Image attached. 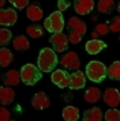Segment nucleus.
<instances>
[{
  "label": "nucleus",
  "instance_id": "obj_13",
  "mask_svg": "<svg viewBox=\"0 0 120 121\" xmlns=\"http://www.w3.org/2000/svg\"><path fill=\"white\" fill-rule=\"evenodd\" d=\"M86 84V76L85 73L81 72L79 69H76L70 78V88L71 90H79V88L85 87Z\"/></svg>",
  "mask_w": 120,
  "mask_h": 121
},
{
  "label": "nucleus",
  "instance_id": "obj_35",
  "mask_svg": "<svg viewBox=\"0 0 120 121\" xmlns=\"http://www.w3.org/2000/svg\"><path fill=\"white\" fill-rule=\"evenodd\" d=\"M119 39H120V35H119Z\"/></svg>",
  "mask_w": 120,
  "mask_h": 121
},
{
  "label": "nucleus",
  "instance_id": "obj_6",
  "mask_svg": "<svg viewBox=\"0 0 120 121\" xmlns=\"http://www.w3.org/2000/svg\"><path fill=\"white\" fill-rule=\"evenodd\" d=\"M70 78H71V75H68L64 69H56V71L52 72L51 80L56 86H59L60 88H67V87H70Z\"/></svg>",
  "mask_w": 120,
  "mask_h": 121
},
{
  "label": "nucleus",
  "instance_id": "obj_27",
  "mask_svg": "<svg viewBox=\"0 0 120 121\" xmlns=\"http://www.w3.org/2000/svg\"><path fill=\"white\" fill-rule=\"evenodd\" d=\"M105 120L106 121H119L120 120V110H117L116 108L106 110V113L104 114Z\"/></svg>",
  "mask_w": 120,
  "mask_h": 121
},
{
  "label": "nucleus",
  "instance_id": "obj_15",
  "mask_svg": "<svg viewBox=\"0 0 120 121\" xmlns=\"http://www.w3.org/2000/svg\"><path fill=\"white\" fill-rule=\"evenodd\" d=\"M105 42L104 41H100L97 38H93L90 41H87L86 42V50L90 53V55H97L100 53L102 49H105Z\"/></svg>",
  "mask_w": 120,
  "mask_h": 121
},
{
  "label": "nucleus",
  "instance_id": "obj_31",
  "mask_svg": "<svg viewBox=\"0 0 120 121\" xmlns=\"http://www.w3.org/2000/svg\"><path fill=\"white\" fill-rule=\"evenodd\" d=\"M11 118V113H10V110L8 109H5L4 108V105L0 108V120L1 121H8Z\"/></svg>",
  "mask_w": 120,
  "mask_h": 121
},
{
  "label": "nucleus",
  "instance_id": "obj_26",
  "mask_svg": "<svg viewBox=\"0 0 120 121\" xmlns=\"http://www.w3.org/2000/svg\"><path fill=\"white\" fill-rule=\"evenodd\" d=\"M109 31L108 29V25H104V23H98L97 26H96V29L93 30L92 33V37L93 38H98V37H104V35H106Z\"/></svg>",
  "mask_w": 120,
  "mask_h": 121
},
{
  "label": "nucleus",
  "instance_id": "obj_23",
  "mask_svg": "<svg viewBox=\"0 0 120 121\" xmlns=\"http://www.w3.org/2000/svg\"><path fill=\"white\" fill-rule=\"evenodd\" d=\"M106 75L113 80H120V61H115L112 65L106 68Z\"/></svg>",
  "mask_w": 120,
  "mask_h": 121
},
{
  "label": "nucleus",
  "instance_id": "obj_2",
  "mask_svg": "<svg viewBox=\"0 0 120 121\" xmlns=\"http://www.w3.org/2000/svg\"><path fill=\"white\" fill-rule=\"evenodd\" d=\"M67 27L70 29L68 41L71 44H78L86 33V25L78 17H71L67 22Z\"/></svg>",
  "mask_w": 120,
  "mask_h": 121
},
{
  "label": "nucleus",
  "instance_id": "obj_5",
  "mask_svg": "<svg viewBox=\"0 0 120 121\" xmlns=\"http://www.w3.org/2000/svg\"><path fill=\"white\" fill-rule=\"evenodd\" d=\"M86 75L92 82L100 83L106 76V67L100 61H90L86 67Z\"/></svg>",
  "mask_w": 120,
  "mask_h": 121
},
{
  "label": "nucleus",
  "instance_id": "obj_11",
  "mask_svg": "<svg viewBox=\"0 0 120 121\" xmlns=\"http://www.w3.org/2000/svg\"><path fill=\"white\" fill-rule=\"evenodd\" d=\"M18 19V14L12 8H5L0 11V23L3 26H12Z\"/></svg>",
  "mask_w": 120,
  "mask_h": 121
},
{
  "label": "nucleus",
  "instance_id": "obj_14",
  "mask_svg": "<svg viewBox=\"0 0 120 121\" xmlns=\"http://www.w3.org/2000/svg\"><path fill=\"white\" fill-rule=\"evenodd\" d=\"M26 15L27 18L33 21V22H38L40 19H42V10L38 3H33L30 6H27V10H26Z\"/></svg>",
  "mask_w": 120,
  "mask_h": 121
},
{
  "label": "nucleus",
  "instance_id": "obj_3",
  "mask_svg": "<svg viewBox=\"0 0 120 121\" xmlns=\"http://www.w3.org/2000/svg\"><path fill=\"white\" fill-rule=\"evenodd\" d=\"M44 27L45 30H48L49 33L56 34V33H61L63 29H64V18H63V14L61 11H55L49 15L45 22H44Z\"/></svg>",
  "mask_w": 120,
  "mask_h": 121
},
{
  "label": "nucleus",
  "instance_id": "obj_18",
  "mask_svg": "<svg viewBox=\"0 0 120 121\" xmlns=\"http://www.w3.org/2000/svg\"><path fill=\"white\" fill-rule=\"evenodd\" d=\"M102 117H104V114H102V112H101L100 108H92V109H89L85 112L83 120L85 121H100Z\"/></svg>",
  "mask_w": 120,
  "mask_h": 121
},
{
  "label": "nucleus",
  "instance_id": "obj_12",
  "mask_svg": "<svg viewBox=\"0 0 120 121\" xmlns=\"http://www.w3.org/2000/svg\"><path fill=\"white\" fill-rule=\"evenodd\" d=\"M74 8L78 15H86L93 11L94 1L93 0H74Z\"/></svg>",
  "mask_w": 120,
  "mask_h": 121
},
{
  "label": "nucleus",
  "instance_id": "obj_28",
  "mask_svg": "<svg viewBox=\"0 0 120 121\" xmlns=\"http://www.w3.org/2000/svg\"><path fill=\"white\" fill-rule=\"evenodd\" d=\"M12 38V34L8 29H1L0 30V45H7Z\"/></svg>",
  "mask_w": 120,
  "mask_h": 121
},
{
  "label": "nucleus",
  "instance_id": "obj_8",
  "mask_svg": "<svg viewBox=\"0 0 120 121\" xmlns=\"http://www.w3.org/2000/svg\"><path fill=\"white\" fill-rule=\"evenodd\" d=\"M60 64H61V67H64L67 69L76 71L81 67V61H79L78 55H76L75 52H68L65 56H63V59L60 60Z\"/></svg>",
  "mask_w": 120,
  "mask_h": 121
},
{
  "label": "nucleus",
  "instance_id": "obj_21",
  "mask_svg": "<svg viewBox=\"0 0 120 121\" xmlns=\"http://www.w3.org/2000/svg\"><path fill=\"white\" fill-rule=\"evenodd\" d=\"M12 45H14V49H16V50H27L29 46H30L29 39L25 35H18L16 38H14Z\"/></svg>",
  "mask_w": 120,
  "mask_h": 121
},
{
  "label": "nucleus",
  "instance_id": "obj_7",
  "mask_svg": "<svg viewBox=\"0 0 120 121\" xmlns=\"http://www.w3.org/2000/svg\"><path fill=\"white\" fill-rule=\"evenodd\" d=\"M49 42L53 45V49L56 52H64L68 46V37L63 33H56V34H52V37L49 38Z\"/></svg>",
  "mask_w": 120,
  "mask_h": 121
},
{
  "label": "nucleus",
  "instance_id": "obj_24",
  "mask_svg": "<svg viewBox=\"0 0 120 121\" xmlns=\"http://www.w3.org/2000/svg\"><path fill=\"white\" fill-rule=\"evenodd\" d=\"M115 8V0H100L97 4V10L101 14H108Z\"/></svg>",
  "mask_w": 120,
  "mask_h": 121
},
{
  "label": "nucleus",
  "instance_id": "obj_33",
  "mask_svg": "<svg viewBox=\"0 0 120 121\" xmlns=\"http://www.w3.org/2000/svg\"><path fill=\"white\" fill-rule=\"evenodd\" d=\"M4 3H5V0H0V7L4 6Z\"/></svg>",
  "mask_w": 120,
  "mask_h": 121
},
{
  "label": "nucleus",
  "instance_id": "obj_32",
  "mask_svg": "<svg viewBox=\"0 0 120 121\" xmlns=\"http://www.w3.org/2000/svg\"><path fill=\"white\" fill-rule=\"evenodd\" d=\"M70 7V1L68 0H59L57 1V10L59 11H65Z\"/></svg>",
  "mask_w": 120,
  "mask_h": 121
},
{
  "label": "nucleus",
  "instance_id": "obj_30",
  "mask_svg": "<svg viewBox=\"0 0 120 121\" xmlns=\"http://www.w3.org/2000/svg\"><path fill=\"white\" fill-rule=\"evenodd\" d=\"M8 1L18 10H23L29 6V0H8Z\"/></svg>",
  "mask_w": 120,
  "mask_h": 121
},
{
  "label": "nucleus",
  "instance_id": "obj_1",
  "mask_svg": "<svg viewBox=\"0 0 120 121\" xmlns=\"http://www.w3.org/2000/svg\"><path fill=\"white\" fill-rule=\"evenodd\" d=\"M57 61L59 60H57V56H56V50L51 49V48H44L38 55L37 65L42 72H51L55 69Z\"/></svg>",
  "mask_w": 120,
  "mask_h": 121
},
{
  "label": "nucleus",
  "instance_id": "obj_22",
  "mask_svg": "<svg viewBox=\"0 0 120 121\" xmlns=\"http://www.w3.org/2000/svg\"><path fill=\"white\" fill-rule=\"evenodd\" d=\"M14 60V56L11 53L10 49H7V48H1L0 49V64L1 67H8L12 63Z\"/></svg>",
  "mask_w": 120,
  "mask_h": 121
},
{
  "label": "nucleus",
  "instance_id": "obj_29",
  "mask_svg": "<svg viewBox=\"0 0 120 121\" xmlns=\"http://www.w3.org/2000/svg\"><path fill=\"white\" fill-rule=\"evenodd\" d=\"M108 29H109V31H112V33H120V15L119 17H115L109 22Z\"/></svg>",
  "mask_w": 120,
  "mask_h": 121
},
{
  "label": "nucleus",
  "instance_id": "obj_34",
  "mask_svg": "<svg viewBox=\"0 0 120 121\" xmlns=\"http://www.w3.org/2000/svg\"><path fill=\"white\" fill-rule=\"evenodd\" d=\"M117 11H119V14H120V3H119V6H117Z\"/></svg>",
  "mask_w": 120,
  "mask_h": 121
},
{
  "label": "nucleus",
  "instance_id": "obj_25",
  "mask_svg": "<svg viewBox=\"0 0 120 121\" xmlns=\"http://www.w3.org/2000/svg\"><path fill=\"white\" fill-rule=\"evenodd\" d=\"M26 34H29V37L32 38H40L44 34V29L38 25H30L26 27Z\"/></svg>",
  "mask_w": 120,
  "mask_h": 121
},
{
  "label": "nucleus",
  "instance_id": "obj_16",
  "mask_svg": "<svg viewBox=\"0 0 120 121\" xmlns=\"http://www.w3.org/2000/svg\"><path fill=\"white\" fill-rule=\"evenodd\" d=\"M21 80H22L21 72H18L16 69L8 71L4 75V79H3V82H4L5 86H16V84H19Z\"/></svg>",
  "mask_w": 120,
  "mask_h": 121
},
{
  "label": "nucleus",
  "instance_id": "obj_20",
  "mask_svg": "<svg viewBox=\"0 0 120 121\" xmlns=\"http://www.w3.org/2000/svg\"><path fill=\"white\" fill-rule=\"evenodd\" d=\"M63 118L67 121H76L79 118V110L75 106H65L63 109Z\"/></svg>",
  "mask_w": 120,
  "mask_h": 121
},
{
  "label": "nucleus",
  "instance_id": "obj_10",
  "mask_svg": "<svg viewBox=\"0 0 120 121\" xmlns=\"http://www.w3.org/2000/svg\"><path fill=\"white\" fill-rule=\"evenodd\" d=\"M104 102L111 106V108H116L120 104V93L116 88H106L105 93L102 94Z\"/></svg>",
  "mask_w": 120,
  "mask_h": 121
},
{
  "label": "nucleus",
  "instance_id": "obj_19",
  "mask_svg": "<svg viewBox=\"0 0 120 121\" xmlns=\"http://www.w3.org/2000/svg\"><path fill=\"white\" fill-rule=\"evenodd\" d=\"M101 97H102V94L100 91V88L97 87H89V90H86V93H85V101L89 104H96Z\"/></svg>",
  "mask_w": 120,
  "mask_h": 121
},
{
  "label": "nucleus",
  "instance_id": "obj_17",
  "mask_svg": "<svg viewBox=\"0 0 120 121\" xmlns=\"http://www.w3.org/2000/svg\"><path fill=\"white\" fill-rule=\"evenodd\" d=\"M15 97V91L12 88H8V87H1L0 88V102L1 105H8L12 102V99Z\"/></svg>",
  "mask_w": 120,
  "mask_h": 121
},
{
  "label": "nucleus",
  "instance_id": "obj_4",
  "mask_svg": "<svg viewBox=\"0 0 120 121\" xmlns=\"http://www.w3.org/2000/svg\"><path fill=\"white\" fill-rule=\"evenodd\" d=\"M42 76V71L38 68V65H33V64H26L22 67L21 69V78L22 82L27 84V86H33L41 79Z\"/></svg>",
  "mask_w": 120,
  "mask_h": 121
},
{
  "label": "nucleus",
  "instance_id": "obj_9",
  "mask_svg": "<svg viewBox=\"0 0 120 121\" xmlns=\"http://www.w3.org/2000/svg\"><path fill=\"white\" fill-rule=\"evenodd\" d=\"M32 105H33V108H34V109L44 110V109H48V108H49L51 101H49L48 95L44 93V91H38L36 95H33Z\"/></svg>",
  "mask_w": 120,
  "mask_h": 121
}]
</instances>
